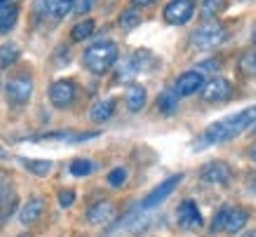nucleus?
Returning a JSON list of instances; mask_svg holds the SVG:
<instances>
[{
	"instance_id": "f257e3e1",
	"label": "nucleus",
	"mask_w": 256,
	"mask_h": 237,
	"mask_svg": "<svg viewBox=\"0 0 256 237\" xmlns=\"http://www.w3.org/2000/svg\"><path fill=\"white\" fill-rule=\"evenodd\" d=\"M252 127H256V106L244 108L238 115H230V118H226L221 122H214L212 127H207L200 141H195V150H202V146L226 144V141H230V138L252 130Z\"/></svg>"
},
{
	"instance_id": "f03ea898",
	"label": "nucleus",
	"mask_w": 256,
	"mask_h": 237,
	"mask_svg": "<svg viewBox=\"0 0 256 237\" xmlns=\"http://www.w3.org/2000/svg\"><path fill=\"white\" fill-rule=\"evenodd\" d=\"M118 56H120V50H118L116 42L110 40H101V42H94L92 47H87L85 54H82V64L85 68L94 76H104L108 73L113 66L118 64Z\"/></svg>"
},
{
	"instance_id": "7ed1b4c3",
	"label": "nucleus",
	"mask_w": 256,
	"mask_h": 237,
	"mask_svg": "<svg viewBox=\"0 0 256 237\" xmlns=\"http://www.w3.org/2000/svg\"><path fill=\"white\" fill-rule=\"evenodd\" d=\"M228 40V28L221 22H207L190 33V45L195 50H214Z\"/></svg>"
},
{
	"instance_id": "20e7f679",
	"label": "nucleus",
	"mask_w": 256,
	"mask_h": 237,
	"mask_svg": "<svg viewBox=\"0 0 256 237\" xmlns=\"http://www.w3.org/2000/svg\"><path fill=\"white\" fill-rule=\"evenodd\" d=\"M150 64H153V56H150V52H146V50H139V52H134L130 59H124V62L118 66L116 80H118V82H130V80H134V78L139 76V73H144V70H146Z\"/></svg>"
},
{
	"instance_id": "39448f33",
	"label": "nucleus",
	"mask_w": 256,
	"mask_h": 237,
	"mask_svg": "<svg viewBox=\"0 0 256 237\" xmlns=\"http://www.w3.org/2000/svg\"><path fill=\"white\" fill-rule=\"evenodd\" d=\"M5 96L12 106H24L33 96V78L31 76H14L5 84Z\"/></svg>"
},
{
	"instance_id": "423d86ee",
	"label": "nucleus",
	"mask_w": 256,
	"mask_h": 237,
	"mask_svg": "<svg viewBox=\"0 0 256 237\" xmlns=\"http://www.w3.org/2000/svg\"><path fill=\"white\" fill-rule=\"evenodd\" d=\"M195 14V0H172L164 8V22L172 26H184Z\"/></svg>"
},
{
	"instance_id": "0eeeda50",
	"label": "nucleus",
	"mask_w": 256,
	"mask_h": 237,
	"mask_svg": "<svg viewBox=\"0 0 256 237\" xmlns=\"http://www.w3.org/2000/svg\"><path fill=\"white\" fill-rule=\"evenodd\" d=\"M78 96V84L73 80H56L50 87V101L54 108H68L73 106V101Z\"/></svg>"
},
{
	"instance_id": "6e6552de",
	"label": "nucleus",
	"mask_w": 256,
	"mask_h": 237,
	"mask_svg": "<svg viewBox=\"0 0 256 237\" xmlns=\"http://www.w3.org/2000/svg\"><path fill=\"white\" fill-rule=\"evenodd\" d=\"M184 181V176L178 174V176H172V178H167L164 184H160L156 188V190H150L144 198V202H141V212H148V209H156V206H160L164 202V200L170 198L172 192L176 190V186Z\"/></svg>"
},
{
	"instance_id": "1a4fd4ad",
	"label": "nucleus",
	"mask_w": 256,
	"mask_h": 237,
	"mask_svg": "<svg viewBox=\"0 0 256 237\" xmlns=\"http://www.w3.org/2000/svg\"><path fill=\"white\" fill-rule=\"evenodd\" d=\"M200 92H202V99L207 104H224V101H228L233 96V84L228 82L226 78H214V80H210L202 87Z\"/></svg>"
},
{
	"instance_id": "9d476101",
	"label": "nucleus",
	"mask_w": 256,
	"mask_h": 237,
	"mask_svg": "<svg viewBox=\"0 0 256 237\" xmlns=\"http://www.w3.org/2000/svg\"><path fill=\"white\" fill-rule=\"evenodd\" d=\"M230 176H233V172H230V167H228V162H221V160L218 162H207L200 172V178L210 186H226L228 181H230Z\"/></svg>"
},
{
	"instance_id": "9b49d317",
	"label": "nucleus",
	"mask_w": 256,
	"mask_h": 237,
	"mask_svg": "<svg viewBox=\"0 0 256 237\" xmlns=\"http://www.w3.org/2000/svg\"><path fill=\"white\" fill-rule=\"evenodd\" d=\"M202 87H204V76L198 73V70H186L184 76L176 78L174 92H176L178 99H181V96H193V94H198Z\"/></svg>"
},
{
	"instance_id": "f8f14e48",
	"label": "nucleus",
	"mask_w": 256,
	"mask_h": 237,
	"mask_svg": "<svg viewBox=\"0 0 256 237\" xmlns=\"http://www.w3.org/2000/svg\"><path fill=\"white\" fill-rule=\"evenodd\" d=\"M176 218H178V226L184 230H198L202 228V214L198 204L193 200H184L176 209Z\"/></svg>"
},
{
	"instance_id": "ddd939ff",
	"label": "nucleus",
	"mask_w": 256,
	"mask_h": 237,
	"mask_svg": "<svg viewBox=\"0 0 256 237\" xmlns=\"http://www.w3.org/2000/svg\"><path fill=\"white\" fill-rule=\"evenodd\" d=\"M38 8H42V14L52 22H62L73 12L76 0H38Z\"/></svg>"
},
{
	"instance_id": "4468645a",
	"label": "nucleus",
	"mask_w": 256,
	"mask_h": 237,
	"mask_svg": "<svg viewBox=\"0 0 256 237\" xmlns=\"http://www.w3.org/2000/svg\"><path fill=\"white\" fill-rule=\"evenodd\" d=\"M45 214V200L42 198H31L26 204L22 206V212H19V221L24 226H36V223L42 218Z\"/></svg>"
},
{
	"instance_id": "2eb2a0df",
	"label": "nucleus",
	"mask_w": 256,
	"mask_h": 237,
	"mask_svg": "<svg viewBox=\"0 0 256 237\" xmlns=\"http://www.w3.org/2000/svg\"><path fill=\"white\" fill-rule=\"evenodd\" d=\"M113 216H116V206H113V202L104 200V202H96V204L90 206L87 221L92 223V226H106V223H110Z\"/></svg>"
},
{
	"instance_id": "dca6fc26",
	"label": "nucleus",
	"mask_w": 256,
	"mask_h": 237,
	"mask_svg": "<svg viewBox=\"0 0 256 237\" xmlns=\"http://www.w3.org/2000/svg\"><path fill=\"white\" fill-rule=\"evenodd\" d=\"M116 108H118V101L116 99H104V101H96L90 110V120L92 122H106L116 115Z\"/></svg>"
},
{
	"instance_id": "f3484780",
	"label": "nucleus",
	"mask_w": 256,
	"mask_h": 237,
	"mask_svg": "<svg viewBox=\"0 0 256 237\" xmlns=\"http://www.w3.org/2000/svg\"><path fill=\"white\" fill-rule=\"evenodd\" d=\"M146 101H148V94H146V87H141V84H132L127 94H124V104L127 108L132 110V113H139L146 108Z\"/></svg>"
},
{
	"instance_id": "a211bd4d",
	"label": "nucleus",
	"mask_w": 256,
	"mask_h": 237,
	"mask_svg": "<svg viewBox=\"0 0 256 237\" xmlns=\"http://www.w3.org/2000/svg\"><path fill=\"white\" fill-rule=\"evenodd\" d=\"M247 223H249V212H247V209H242V206H235V209H230V212H228L226 232L235 235V232H240V230L244 228Z\"/></svg>"
},
{
	"instance_id": "6ab92c4d",
	"label": "nucleus",
	"mask_w": 256,
	"mask_h": 237,
	"mask_svg": "<svg viewBox=\"0 0 256 237\" xmlns=\"http://www.w3.org/2000/svg\"><path fill=\"white\" fill-rule=\"evenodd\" d=\"M99 134H70V132H54V134H42L36 136V141H66V144H78V141H90Z\"/></svg>"
},
{
	"instance_id": "aec40b11",
	"label": "nucleus",
	"mask_w": 256,
	"mask_h": 237,
	"mask_svg": "<svg viewBox=\"0 0 256 237\" xmlns=\"http://www.w3.org/2000/svg\"><path fill=\"white\" fill-rule=\"evenodd\" d=\"M19 22V8L16 5H5L0 8V33H10Z\"/></svg>"
},
{
	"instance_id": "412c9836",
	"label": "nucleus",
	"mask_w": 256,
	"mask_h": 237,
	"mask_svg": "<svg viewBox=\"0 0 256 237\" xmlns=\"http://www.w3.org/2000/svg\"><path fill=\"white\" fill-rule=\"evenodd\" d=\"M19 56H22V50L14 45V42H5V45H0V68H10V66H14L19 62Z\"/></svg>"
},
{
	"instance_id": "4be33fe9",
	"label": "nucleus",
	"mask_w": 256,
	"mask_h": 237,
	"mask_svg": "<svg viewBox=\"0 0 256 237\" xmlns=\"http://www.w3.org/2000/svg\"><path fill=\"white\" fill-rule=\"evenodd\" d=\"M158 108H160L164 115L176 113V108H178V94L174 92V87H167V90L160 94V99H158Z\"/></svg>"
},
{
	"instance_id": "5701e85b",
	"label": "nucleus",
	"mask_w": 256,
	"mask_h": 237,
	"mask_svg": "<svg viewBox=\"0 0 256 237\" xmlns=\"http://www.w3.org/2000/svg\"><path fill=\"white\" fill-rule=\"evenodd\" d=\"M226 10V0H202L200 5V14L204 19H214Z\"/></svg>"
},
{
	"instance_id": "b1692460",
	"label": "nucleus",
	"mask_w": 256,
	"mask_h": 237,
	"mask_svg": "<svg viewBox=\"0 0 256 237\" xmlns=\"http://www.w3.org/2000/svg\"><path fill=\"white\" fill-rule=\"evenodd\" d=\"M240 73L247 78H256V47L240 56Z\"/></svg>"
},
{
	"instance_id": "393cba45",
	"label": "nucleus",
	"mask_w": 256,
	"mask_h": 237,
	"mask_svg": "<svg viewBox=\"0 0 256 237\" xmlns=\"http://www.w3.org/2000/svg\"><path fill=\"white\" fill-rule=\"evenodd\" d=\"M94 33V22L92 19H85V22H80L73 26V31H70V38L76 40V42H82V40L92 38Z\"/></svg>"
},
{
	"instance_id": "a878e982",
	"label": "nucleus",
	"mask_w": 256,
	"mask_h": 237,
	"mask_svg": "<svg viewBox=\"0 0 256 237\" xmlns=\"http://www.w3.org/2000/svg\"><path fill=\"white\" fill-rule=\"evenodd\" d=\"M96 172V162L85 160V158H78V160L70 162V174L73 176H90Z\"/></svg>"
},
{
	"instance_id": "bb28decb",
	"label": "nucleus",
	"mask_w": 256,
	"mask_h": 237,
	"mask_svg": "<svg viewBox=\"0 0 256 237\" xmlns=\"http://www.w3.org/2000/svg\"><path fill=\"white\" fill-rule=\"evenodd\" d=\"M22 164L26 167V172H31L36 176H47L52 172V162L50 160H22Z\"/></svg>"
},
{
	"instance_id": "cd10ccee",
	"label": "nucleus",
	"mask_w": 256,
	"mask_h": 237,
	"mask_svg": "<svg viewBox=\"0 0 256 237\" xmlns=\"http://www.w3.org/2000/svg\"><path fill=\"white\" fill-rule=\"evenodd\" d=\"M228 212H230V206H221L216 214H214V221H212V232H221V230H226Z\"/></svg>"
},
{
	"instance_id": "c85d7f7f",
	"label": "nucleus",
	"mask_w": 256,
	"mask_h": 237,
	"mask_svg": "<svg viewBox=\"0 0 256 237\" xmlns=\"http://www.w3.org/2000/svg\"><path fill=\"white\" fill-rule=\"evenodd\" d=\"M141 24V16L134 12V10H127V12H122V16H120V26H122L124 31H130V28H134V26H139Z\"/></svg>"
},
{
	"instance_id": "c756f323",
	"label": "nucleus",
	"mask_w": 256,
	"mask_h": 237,
	"mask_svg": "<svg viewBox=\"0 0 256 237\" xmlns=\"http://www.w3.org/2000/svg\"><path fill=\"white\" fill-rule=\"evenodd\" d=\"M127 176H130V172L124 167H118V169H113L108 174V184L113 186V188H120V186H124V181H127Z\"/></svg>"
},
{
	"instance_id": "7c9ffc66",
	"label": "nucleus",
	"mask_w": 256,
	"mask_h": 237,
	"mask_svg": "<svg viewBox=\"0 0 256 237\" xmlns=\"http://www.w3.org/2000/svg\"><path fill=\"white\" fill-rule=\"evenodd\" d=\"M73 202H76V192H73V190H62V192H59V204H62L64 209L73 206Z\"/></svg>"
},
{
	"instance_id": "2f4dec72",
	"label": "nucleus",
	"mask_w": 256,
	"mask_h": 237,
	"mask_svg": "<svg viewBox=\"0 0 256 237\" xmlns=\"http://www.w3.org/2000/svg\"><path fill=\"white\" fill-rule=\"evenodd\" d=\"M218 68H221V62H218V59H210V62H202L195 70L204 76V70H218Z\"/></svg>"
},
{
	"instance_id": "473e14b6",
	"label": "nucleus",
	"mask_w": 256,
	"mask_h": 237,
	"mask_svg": "<svg viewBox=\"0 0 256 237\" xmlns=\"http://www.w3.org/2000/svg\"><path fill=\"white\" fill-rule=\"evenodd\" d=\"M90 8H92V0H80L78 14H85V12H90Z\"/></svg>"
},
{
	"instance_id": "72a5a7b5",
	"label": "nucleus",
	"mask_w": 256,
	"mask_h": 237,
	"mask_svg": "<svg viewBox=\"0 0 256 237\" xmlns=\"http://www.w3.org/2000/svg\"><path fill=\"white\" fill-rule=\"evenodd\" d=\"M158 0H132L134 8H150V5H156Z\"/></svg>"
},
{
	"instance_id": "f704fd0d",
	"label": "nucleus",
	"mask_w": 256,
	"mask_h": 237,
	"mask_svg": "<svg viewBox=\"0 0 256 237\" xmlns=\"http://www.w3.org/2000/svg\"><path fill=\"white\" fill-rule=\"evenodd\" d=\"M242 237H256V230H249V232H244Z\"/></svg>"
},
{
	"instance_id": "c9c22d12",
	"label": "nucleus",
	"mask_w": 256,
	"mask_h": 237,
	"mask_svg": "<svg viewBox=\"0 0 256 237\" xmlns=\"http://www.w3.org/2000/svg\"><path fill=\"white\" fill-rule=\"evenodd\" d=\"M252 40H254V45H256V26H254V31H252Z\"/></svg>"
},
{
	"instance_id": "e433bc0d",
	"label": "nucleus",
	"mask_w": 256,
	"mask_h": 237,
	"mask_svg": "<svg viewBox=\"0 0 256 237\" xmlns=\"http://www.w3.org/2000/svg\"><path fill=\"white\" fill-rule=\"evenodd\" d=\"M5 5H10V0H0V8H5Z\"/></svg>"
},
{
	"instance_id": "4c0bfd02",
	"label": "nucleus",
	"mask_w": 256,
	"mask_h": 237,
	"mask_svg": "<svg viewBox=\"0 0 256 237\" xmlns=\"http://www.w3.org/2000/svg\"><path fill=\"white\" fill-rule=\"evenodd\" d=\"M2 188H5V184H2V176H0V190H2Z\"/></svg>"
},
{
	"instance_id": "58836bf2",
	"label": "nucleus",
	"mask_w": 256,
	"mask_h": 237,
	"mask_svg": "<svg viewBox=\"0 0 256 237\" xmlns=\"http://www.w3.org/2000/svg\"><path fill=\"white\" fill-rule=\"evenodd\" d=\"M252 158H254V160H256V148H254V150H252Z\"/></svg>"
},
{
	"instance_id": "ea45409f",
	"label": "nucleus",
	"mask_w": 256,
	"mask_h": 237,
	"mask_svg": "<svg viewBox=\"0 0 256 237\" xmlns=\"http://www.w3.org/2000/svg\"><path fill=\"white\" fill-rule=\"evenodd\" d=\"M24 237H26V235H24Z\"/></svg>"
}]
</instances>
